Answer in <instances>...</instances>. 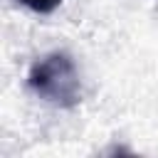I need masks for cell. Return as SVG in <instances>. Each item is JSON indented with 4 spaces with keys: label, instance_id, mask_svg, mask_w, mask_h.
I'll return each instance as SVG.
<instances>
[{
    "label": "cell",
    "instance_id": "obj_1",
    "mask_svg": "<svg viewBox=\"0 0 158 158\" xmlns=\"http://www.w3.org/2000/svg\"><path fill=\"white\" fill-rule=\"evenodd\" d=\"M27 84L42 101L59 109H72L81 101L79 72L67 52H49L37 59L30 69Z\"/></svg>",
    "mask_w": 158,
    "mask_h": 158
},
{
    "label": "cell",
    "instance_id": "obj_2",
    "mask_svg": "<svg viewBox=\"0 0 158 158\" xmlns=\"http://www.w3.org/2000/svg\"><path fill=\"white\" fill-rule=\"evenodd\" d=\"M17 2L25 5V7H30L32 12H40V15L54 12V10L62 5V0H17Z\"/></svg>",
    "mask_w": 158,
    "mask_h": 158
}]
</instances>
